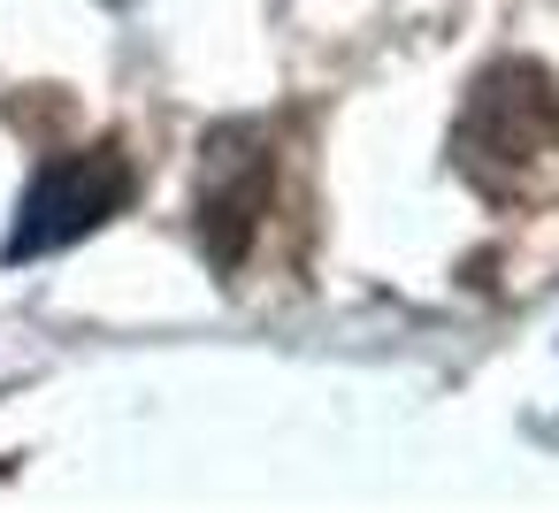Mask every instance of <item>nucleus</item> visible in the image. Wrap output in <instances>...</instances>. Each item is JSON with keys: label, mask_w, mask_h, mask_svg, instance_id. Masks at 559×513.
Listing matches in <instances>:
<instances>
[{"label": "nucleus", "mask_w": 559, "mask_h": 513, "mask_svg": "<svg viewBox=\"0 0 559 513\" xmlns=\"http://www.w3.org/2000/svg\"><path fill=\"white\" fill-rule=\"evenodd\" d=\"M261 177H269L261 139L215 131V146H207V162H200V238H207V253H215L223 269L238 261V246H246V230H253V215H261Z\"/></svg>", "instance_id": "2"}, {"label": "nucleus", "mask_w": 559, "mask_h": 513, "mask_svg": "<svg viewBox=\"0 0 559 513\" xmlns=\"http://www.w3.org/2000/svg\"><path fill=\"white\" fill-rule=\"evenodd\" d=\"M123 192H131V162H123L116 146L47 162L39 184L24 192V223H16V238H9V261H32V253H47V246L85 238L100 215L123 207Z\"/></svg>", "instance_id": "1"}, {"label": "nucleus", "mask_w": 559, "mask_h": 513, "mask_svg": "<svg viewBox=\"0 0 559 513\" xmlns=\"http://www.w3.org/2000/svg\"><path fill=\"white\" fill-rule=\"evenodd\" d=\"M551 123H559V108H551V93H544L536 70H498L483 85V100H475V131H490V146L506 162H528Z\"/></svg>", "instance_id": "3"}]
</instances>
